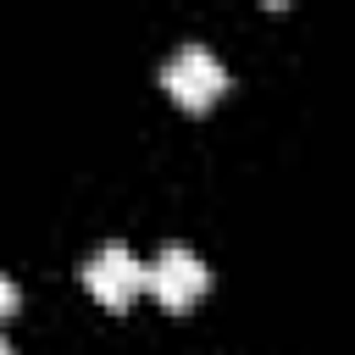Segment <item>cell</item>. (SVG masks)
<instances>
[{"label":"cell","instance_id":"1","mask_svg":"<svg viewBox=\"0 0 355 355\" xmlns=\"http://www.w3.org/2000/svg\"><path fill=\"white\" fill-rule=\"evenodd\" d=\"M161 83H166V94H172L183 111H205V105L222 100V89H227V67H222L205 44H183V50L161 67Z\"/></svg>","mask_w":355,"mask_h":355},{"label":"cell","instance_id":"2","mask_svg":"<svg viewBox=\"0 0 355 355\" xmlns=\"http://www.w3.org/2000/svg\"><path fill=\"white\" fill-rule=\"evenodd\" d=\"M205 288H211V272L189 244H166L144 266V294H155L166 311H189L194 300H205Z\"/></svg>","mask_w":355,"mask_h":355},{"label":"cell","instance_id":"3","mask_svg":"<svg viewBox=\"0 0 355 355\" xmlns=\"http://www.w3.org/2000/svg\"><path fill=\"white\" fill-rule=\"evenodd\" d=\"M83 283L89 294L105 305V311H128L139 294H144V261L128 250V244H100L89 261H83Z\"/></svg>","mask_w":355,"mask_h":355},{"label":"cell","instance_id":"4","mask_svg":"<svg viewBox=\"0 0 355 355\" xmlns=\"http://www.w3.org/2000/svg\"><path fill=\"white\" fill-rule=\"evenodd\" d=\"M17 305H22V288H17V283H11L6 272H0V322H6V316H11Z\"/></svg>","mask_w":355,"mask_h":355},{"label":"cell","instance_id":"5","mask_svg":"<svg viewBox=\"0 0 355 355\" xmlns=\"http://www.w3.org/2000/svg\"><path fill=\"white\" fill-rule=\"evenodd\" d=\"M0 355H11V344H6V333H0Z\"/></svg>","mask_w":355,"mask_h":355}]
</instances>
